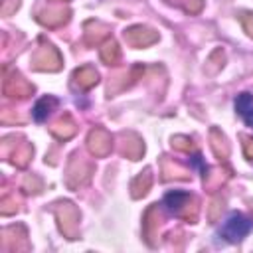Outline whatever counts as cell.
Segmentation results:
<instances>
[{"label":"cell","instance_id":"4","mask_svg":"<svg viewBox=\"0 0 253 253\" xmlns=\"http://www.w3.org/2000/svg\"><path fill=\"white\" fill-rule=\"evenodd\" d=\"M125 40L132 47H146L158 40V34L150 28H144V26H132L125 32Z\"/></svg>","mask_w":253,"mask_h":253},{"label":"cell","instance_id":"17","mask_svg":"<svg viewBox=\"0 0 253 253\" xmlns=\"http://www.w3.org/2000/svg\"><path fill=\"white\" fill-rule=\"evenodd\" d=\"M241 24H243L245 32L253 38V14H251V12H243V14H241Z\"/></svg>","mask_w":253,"mask_h":253},{"label":"cell","instance_id":"6","mask_svg":"<svg viewBox=\"0 0 253 253\" xmlns=\"http://www.w3.org/2000/svg\"><path fill=\"white\" fill-rule=\"evenodd\" d=\"M87 146H89L91 154L105 156L111 150V134L105 128H93L87 136Z\"/></svg>","mask_w":253,"mask_h":253},{"label":"cell","instance_id":"9","mask_svg":"<svg viewBox=\"0 0 253 253\" xmlns=\"http://www.w3.org/2000/svg\"><path fill=\"white\" fill-rule=\"evenodd\" d=\"M75 81L79 83V87H83V89H91L93 85H97L99 75H97V71H95L93 67L83 65V67H79V69L75 71Z\"/></svg>","mask_w":253,"mask_h":253},{"label":"cell","instance_id":"3","mask_svg":"<svg viewBox=\"0 0 253 253\" xmlns=\"http://www.w3.org/2000/svg\"><path fill=\"white\" fill-rule=\"evenodd\" d=\"M32 63H34V67L40 69V71H55V69H59V65H61V57H59V53H57L55 47L43 45V47H40V49L34 53Z\"/></svg>","mask_w":253,"mask_h":253},{"label":"cell","instance_id":"13","mask_svg":"<svg viewBox=\"0 0 253 253\" xmlns=\"http://www.w3.org/2000/svg\"><path fill=\"white\" fill-rule=\"evenodd\" d=\"M123 152L128 156V158H132V160H136L142 152H144V146H142V142H140V138L138 136H134V134H128L126 138H125V144H123Z\"/></svg>","mask_w":253,"mask_h":253},{"label":"cell","instance_id":"15","mask_svg":"<svg viewBox=\"0 0 253 253\" xmlns=\"http://www.w3.org/2000/svg\"><path fill=\"white\" fill-rule=\"evenodd\" d=\"M32 152H34L32 144L20 142V144H16V148H14V152H12V162H14L16 166H26L28 160L32 158Z\"/></svg>","mask_w":253,"mask_h":253},{"label":"cell","instance_id":"1","mask_svg":"<svg viewBox=\"0 0 253 253\" xmlns=\"http://www.w3.org/2000/svg\"><path fill=\"white\" fill-rule=\"evenodd\" d=\"M251 229H253V221H251L249 217H245V215H241V213H231V215L223 221V225H221V229H219V235H221L225 241H229V243H237V241H241Z\"/></svg>","mask_w":253,"mask_h":253},{"label":"cell","instance_id":"19","mask_svg":"<svg viewBox=\"0 0 253 253\" xmlns=\"http://www.w3.org/2000/svg\"><path fill=\"white\" fill-rule=\"evenodd\" d=\"M18 4H20L18 0H10V2H6V4L2 6V14H6V16H8V14H12V10H16V8H18Z\"/></svg>","mask_w":253,"mask_h":253},{"label":"cell","instance_id":"20","mask_svg":"<svg viewBox=\"0 0 253 253\" xmlns=\"http://www.w3.org/2000/svg\"><path fill=\"white\" fill-rule=\"evenodd\" d=\"M200 8H202V0H192V2H188V6H186L188 12H198Z\"/></svg>","mask_w":253,"mask_h":253},{"label":"cell","instance_id":"8","mask_svg":"<svg viewBox=\"0 0 253 253\" xmlns=\"http://www.w3.org/2000/svg\"><path fill=\"white\" fill-rule=\"evenodd\" d=\"M235 111L245 119L249 126H253V95L251 93H241L235 99Z\"/></svg>","mask_w":253,"mask_h":253},{"label":"cell","instance_id":"12","mask_svg":"<svg viewBox=\"0 0 253 253\" xmlns=\"http://www.w3.org/2000/svg\"><path fill=\"white\" fill-rule=\"evenodd\" d=\"M150 184H152V174H150V170L140 172V174L134 178V182H132V196H134V198L144 196V194L148 192Z\"/></svg>","mask_w":253,"mask_h":253},{"label":"cell","instance_id":"18","mask_svg":"<svg viewBox=\"0 0 253 253\" xmlns=\"http://www.w3.org/2000/svg\"><path fill=\"white\" fill-rule=\"evenodd\" d=\"M243 152H245V156H247L249 160H253V138H245V142H243Z\"/></svg>","mask_w":253,"mask_h":253},{"label":"cell","instance_id":"10","mask_svg":"<svg viewBox=\"0 0 253 253\" xmlns=\"http://www.w3.org/2000/svg\"><path fill=\"white\" fill-rule=\"evenodd\" d=\"M55 105H57V101H55L53 97H42V99L34 105V111H32L34 121H38V123L45 121V119H47V115L53 111V107H55Z\"/></svg>","mask_w":253,"mask_h":253},{"label":"cell","instance_id":"11","mask_svg":"<svg viewBox=\"0 0 253 253\" xmlns=\"http://www.w3.org/2000/svg\"><path fill=\"white\" fill-rule=\"evenodd\" d=\"M51 132H53L57 138H69V136L75 132V123L71 121L69 115H63V117L51 126Z\"/></svg>","mask_w":253,"mask_h":253},{"label":"cell","instance_id":"7","mask_svg":"<svg viewBox=\"0 0 253 253\" xmlns=\"http://www.w3.org/2000/svg\"><path fill=\"white\" fill-rule=\"evenodd\" d=\"M4 93L8 97H20V99H24V97H28V95L34 93V85L28 83L24 77H20V75L14 73L12 77H6L4 79Z\"/></svg>","mask_w":253,"mask_h":253},{"label":"cell","instance_id":"14","mask_svg":"<svg viewBox=\"0 0 253 253\" xmlns=\"http://www.w3.org/2000/svg\"><path fill=\"white\" fill-rule=\"evenodd\" d=\"M119 57H121V51H119L117 42H113V40H105V43L101 45V59H103L105 63L113 65V63L119 61Z\"/></svg>","mask_w":253,"mask_h":253},{"label":"cell","instance_id":"5","mask_svg":"<svg viewBox=\"0 0 253 253\" xmlns=\"http://www.w3.org/2000/svg\"><path fill=\"white\" fill-rule=\"evenodd\" d=\"M55 215L59 219V227L61 231H65L69 237L75 235V227L79 221V213L71 204H59V208L55 210Z\"/></svg>","mask_w":253,"mask_h":253},{"label":"cell","instance_id":"2","mask_svg":"<svg viewBox=\"0 0 253 253\" xmlns=\"http://www.w3.org/2000/svg\"><path fill=\"white\" fill-rule=\"evenodd\" d=\"M190 204H194V198L188 192H170L164 196V206L178 217L184 219H194V215H190Z\"/></svg>","mask_w":253,"mask_h":253},{"label":"cell","instance_id":"16","mask_svg":"<svg viewBox=\"0 0 253 253\" xmlns=\"http://www.w3.org/2000/svg\"><path fill=\"white\" fill-rule=\"evenodd\" d=\"M172 146L178 148V150H190L192 148V140L188 136H176V138H172Z\"/></svg>","mask_w":253,"mask_h":253}]
</instances>
